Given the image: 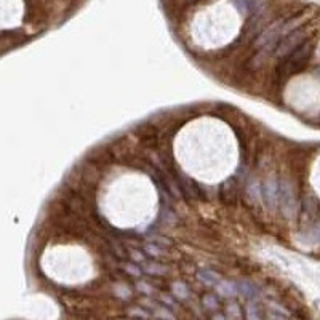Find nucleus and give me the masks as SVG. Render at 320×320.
Masks as SVG:
<instances>
[{"mask_svg":"<svg viewBox=\"0 0 320 320\" xmlns=\"http://www.w3.org/2000/svg\"><path fill=\"white\" fill-rule=\"evenodd\" d=\"M314 48H316V40H314V37H309L302 40L298 46H295L287 55H283L276 67V82L278 85H282L292 75L306 69L307 63H309L314 53Z\"/></svg>","mask_w":320,"mask_h":320,"instance_id":"nucleus-1","label":"nucleus"},{"mask_svg":"<svg viewBox=\"0 0 320 320\" xmlns=\"http://www.w3.org/2000/svg\"><path fill=\"white\" fill-rule=\"evenodd\" d=\"M240 197V181L237 176H231L219 184V200L224 205H235Z\"/></svg>","mask_w":320,"mask_h":320,"instance_id":"nucleus-2","label":"nucleus"},{"mask_svg":"<svg viewBox=\"0 0 320 320\" xmlns=\"http://www.w3.org/2000/svg\"><path fill=\"white\" fill-rule=\"evenodd\" d=\"M302 40H304V29H295V31H292L283 39L278 40L274 46V50H272V53L282 58L283 55H287L288 51H292L295 46H298Z\"/></svg>","mask_w":320,"mask_h":320,"instance_id":"nucleus-3","label":"nucleus"},{"mask_svg":"<svg viewBox=\"0 0 320 320\" xmlns=\"http://www.w3.org/2000/svg\"><path fill=\"white\" fill-rule=\"evenodd\" d=\"M136 135L139 138V141L143 144H146L148 148H159L160 144V136H159V131L157 128L152 125H146V127H138L136 130Z\"/></svg>","mask_w":320,"mask_h":320,"instance_id":"nucleus-4","label":"nucleus"},{"mask_svg":"<svg viewBox=\"0 0 320 320\" xmlns=\"http://www.w3.org/2000/svg\"><path fill=\"white\" fill-rule=\"evenodd\" d=\"M235 288H237V293L242 295L243 298H248V299H253L258 296L259 290L256 285H253L252 282H240V283H235Z\"/></svg>","mask_w":320,"mask_h":320,"instance_id":"nucleus-5","label":"nucleus"},{"mask_svg":"<svg viewBox=\"0 0 320 320\" xmlns=\"http://www.w3.org/2000/svg\"><path fill=\"white\" fill-rule=\"evenodd\" d=\"M197 277H199V280L205 285H216L221 277L218 272H214L213 269H200L197 272Z\"/></svg>","mask_w":320,"mask_h":320,"instance_id":"nucleus-6","label":"nucleus"},{"mask_svg":"<svg viewBox=\"0 0 320 320\" xmlns=\"http://www.w3.org/2000/svg\"><path fill=\"white\" fill-rule=\"evenodd\" d=\"M216 292L218 295L221 296H228V298H234V296L237 295V288H235V285L234 283H231V282H218L216 283Z\"/></svg>","mask_w":320,"mask_h":320,"instance_id":"nucleus-7","label":"nucleus"},{"mask_svg":"<svg viewBox=\"0 0 320 320\" xmlns=\"http://www.w3.org/2000/svg\"><path fill=\"white\" fill-rule=\"evenodd\" d=\"M171 292H173V296L178 299H188L191 296V290L186 283L183 282H176L171 285Z\"/></svg>","mask_w":320,"mask_h":320,"instance_id":"nucleus-8","label":"nucleus"},{"mask_svg":"<svg viewBox=\"0 0 320 320\" xmlns=\"http://www.w3.org/2000/svg\"><path fill=\"white\" fill-rule=\"evenodd\" d=\"M202 307H205L207 311H216L219 307V298L216 295L213 293H208V295H203L202 296Z\"/></svg>","mask_w":320,"mask_h":320,"instance_id":"nucleus-9","label":"nucleus"},{"mask_svg":"<svg viewBox=\"0 0 320 320\" xmlns=\"http://www.w3.org/2000/svg\"><path fill=\"white\" fill-rule=\"evenodd\" d=\"M112 295H115L120 299H131L133 292H131V288L125 283H115L112 287Z\"/></svg>","mask_w":320,"mask_h":320,"instance_id":"nucleus-10","label":"nucleus"},{"mask_svg":"<svg viewBox=\"0 0 320 320\" xmlns=\"http://www.w3.org/2000/svg\"><path fill=\"white\" fill-rule=\"evenodd\" d=\"M226 316L229 319H238V317H243V314L240 311V306H238L235 301H229L228 306H226Z\"/></svg>","mask_w":320,"mask_h":320,"instance_id":"nucleus-11","label":"nucleus"},{"mask_svg":"<svg viewBox=\"0 0 320 320\" xmlns=\"http://www.w3.org/2000/svg\"><path fill=\"white\" fill-rule=\"evenodd\" d=\"M125 314H127L128 317H143V319H149V317H152V314H150L149 311H144V307H141V306L128 307Z\"/></svg>","mask_w":320,"mask_h":320,"instance_id":"nucleus-12","label":"nucleus"},{"mask_svg":"<svg viewBox=\"0 0 320 320\" xmlns=\"http://www.w3.org/2000/svg\"><path fill=\"white\" fill-rule=\"evenodd\" d=\"M144 252L149 256H152V258H162V256H165V252L157 243H149V245L144 247Z\"/></svg>","mask_w":320,"mask_h":320,"instance_id":"nucleus-13","label":"nucleus"},{"mask_svg":"<svg viewBox=\"0 0 320 320\" xmlns=\"http://www.w3.org/2000/svg\"><path fill=\"white\" fill-rule=\"evenodd\" d=\"M143 272H148V274H150V276H162V274H165L164 267H162L160 264H157V263H152V261L146 263V269H144Z\"/></svg>","mask_w":320,"mask_h":320,"instance_id":"nucleus-14","label":"nucleus"},{"mask_svg":"<svg viewBox=\"0 0 320 320\" xmlns=\"http://www.w3.org/2000/svg\"><path fill=\"white\" fill-rule=\"evenodd\" d=\"M122 267H124V272L130 274L131 277H139V276L143 274L141 267L136 266V264H133V263H125V264H122Z\"/></svg>","mask_w":320,"mask_h":320,"instance_id":"nucleus-15","label":"nucleus"},{"mask_svg":"<svg viewBox=\"0 0 320 320\" xmlns=\"http://www.w3.org/2000/svg\"><path fill=\"white\" fill-rule=\"evenodd\" d=\"M136 288H138L141 293H144V295H154V293H155V288L150 287L148 282H138Z\"/></svg>","mask_w":320,"mask_h":320,"instance_id":"nucleus-16","label":"nucleus"}]
</instances>
